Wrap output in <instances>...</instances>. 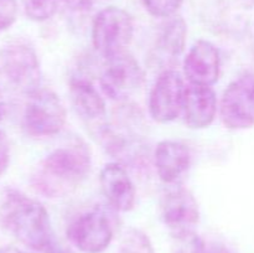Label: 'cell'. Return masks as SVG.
Here are the masks:
<instances>
[{"label": "cell", "mask_w": 254, "mask_h": 253, "mask_svg": "<svg viewBox=\"0 0 254 253\" xmlns=\"http://www.w3.org/2000/svg\"><path fill=\"white\" fill-rule=\"evenodd\" d=\"M161 220L174 233L195 231L200 221V208L195 196L184 188L169 190L160 202Z\"/></svg>", "instance_id": "30bf717a"}, {"label": "cell", "mask_w": 254, "mask_h": 253, "mask_svg": "<svg viewBox=\"0 0 254 253\" xmlns=\"http://www.w3.org/2000/svg\"><path fill=\"white\" fill-rule=\"evenodd\" d=\"M185 84L175 69H165L159 74L149 94V113L158 123H169L183 112Z\"/></svg>", "instance_id": "9c48e42d"}, {"label": "cell", "mask_w": 254, "mask_h": 253, "mask_svg": "<svg viewBox=\"0 0 254 253\" xmlns=\"http://www.w3.org/2000/svg\"><path fill=\"white\" fill-rule=\"evenodd\" d=\"M92 154L81 140L52 150L35 170L32 188L46 197H64L76 190L88 176Z\"/></svg>", "instance_id": "6da1fadb"}, {"label": "cell", "mask_w": 254, "mask_h": 253, "mask_svg": "<svg viewBox=\"0 0 254 253\" xmlns=\"http://www.w3.org/2000/svg\"><path fill=\"white\" fill-rule=\"evenodd\" d=\"M171 250L173 253H208V246L195 231H186L174 233Z\"/></svg>", "instance_id": "ac0fdd59"}, {"label": "cell", "mask_w": 254, "mask_h": 253, "mask_svg": "<svg viewBox=\"0 0 254 253\" xmlns=\"http://www.w3.org/2000/svg\"><path fill=\"white\" fill-rule=\"evenodd\" d=\"M24 10L34 21H46L57 11L59 0H22Z\"/></svg>", "instance_id": "d6986e66"}, {"label": "cell", "mask_w": 254, "mask_h": 253, "mask_svg": "<svg viewBox=\"0 0 254 253\" xmlns=\"http://www.w3.org/2000/svg\"><path fill=\"white\" fill-rule=\"evenodd\" d=\"M17 16L16 0H0V32L15 22Z\"/></svg>", "instance_id": "44dd1931"}, {"label": "cell", "mask_w": 254, "mask_h": 253, "mask_svg": "<svg viewBox=\"0 0 254 253\" xmlns=\"http://www.w3.org/2000/svg\"><path fill=\"white\" fill-rule=\"evenodd\" d=\"M190 148L179 140H163L154 151L156 173L163 183L168 185L178 184L188 173L191 165Z\"/></svg>", "instance_id": "4fadbf2b"}, {"label": "cell", "mask_w": 254, "mask_h": 253, "mask_svg": "<svg viewBox=\"0 0 254 253\" xmlns=\"http://www.w3.org/2000/svg\"><path fill=\"white\" fill-rule=\"evenodd\" d=\"M0 69L7 83L21 93H35L41 84V67L34 47L27 42L7 45L0 54Z\"/></svg>", "instance_id": "277c9868"}, {"label": "cell", "mask_w": 254, "mask_h": 253, "mask_svg": "<svg viewBox=\"0 0 254 253\" xmlns=\"http://www.w3.org/2000/svg\"><path fill=\"white\" fill-rule=\"evenodd\" d=\"M143 83V68L127 52L107 59L99 78V86L104 96L117 102L127 101L141 88Z\"/></svg>", "instance_id": "52a82bcc"}, {"label": "cell", "mask_w": 254, "mask_h": 253, "mask_svg": "<svg viewBox=\"0 0 254 253\" xmlns=\"http://www.w3.org/2000/svg\"><path fill=\"white\" fill-rule=\"evenodd\" d=\"M4 111H5V104H4V99H2L1 94H0V121H1L2 116H4Z\"/></svg>", "instance_id": "d4e9b609"}, {"label": "cell", "mask_w": 254, "mask_h": 253, "mask_svg": "<svg viewBox=\"0 0 254 253\" xmlns=\"http://www.w3.org/2000/svg\"><path fill=\"white\" fill-rule=\"evenodd\" d=\"M188 39V25L181 16L168 17L161 25L155 42L156 60L170 63L183 54Z\"/></svg>", "instance_id": "2e32d148"}, {"label": "cell", "mask_w": 254, "mask_h": 253, "mask_svg": "<svg viewBox=\"0 0 254 253\" xmlns=\"http://www.w3.org/2000/svg\"><path fill=\"white\" fill-rule=\"evenodd\" d=\"M117 253H155L150 238L138 228H129L123 233Z\"/></svg>", "instance_id": "e0dca14e"}, {"label": "cell", "mask_w": 254, "mask_h": 253, "mask_svg": "<svg viewBox=\"0 0 254 253\" xmlns=\"http://www.w3.org/2000/svg\"><path fill=\"white\" fill-rule=\"evenodd\" d=\"M10 160V145L7 141L6 135L0 131V176L4 174L9 165Z\"/></svg>", "instance_id": "7402d4cb"}, {"label": "cell", "mask_w": 254, "mask_h": 253, "mask_svg": "<svg viewBox=\"0 0 254 253\" xmlns=\"http://www.w3.org/2000/svg\"><path fill=\"white\" fill-rule=\"evenodd\" d=\"M1 220L20 243L35 252H45L56 242L46 208L20 191L11 190L5 195Z\"/></svg>", "instance_id": "7a4b0ae2"}, {"label": "cell", "mask_w": 254, "mask_h": 253, "mask_svg": "<svg viewBox=\"0 0 254 253\" xmlns=\"http://www.w3.org/2000/svg\"><path fill=\"white\" fill-rule=\"evenodd\" d=\"M220 69V52L207 40H198L184 60V73L190 84L213 86L218 81Z\"/></svg>", "instance_id": "8fae6325"}, {"label": "cell", "mask_w": 254, "mask_h": 253, "mask_svg": "<svg viewBox=\"0 0 254 253\" xmlns=\"http://www.w3.org/2000/svg\"><path fill=\"white\" fill-rule=\"evenodd\" d=\"M114 237V226L108 213L92 208L74 218L67 228V238L82 253H102Z\"/></svg>", "instance_id": "8992f818"}, {"label": "cell", "mask_w": 254, "mask_h": 253, "mask_svg": "<svg viewBox=\"0 0 254 253\" xmlns=\"http://www.w3.org/2000/svg\"><path fill=\"white\" fill-rule=\"evenodd\" d=\"M64 2L71 11L74 12H86L92 7V0H64Z\"/></svg>", "instance_id": "603a6c76"}, {"label": "cell", "mask_w": 254, "mask_h": 253, "mask_svg": "<svg viewBox=\"0 0 254 253\" xmlns=\"http://www.w3.org/2000/svg\"><path fill=\"white\" fill-rule=\"evenodd\" d=\"M217 113V97L210 86L189 84L185 89L183 114L185 124L191 129L210 126Z\"/></svg>", "instance_id": "5bb4252c"}, {"label": "cell", "mask_w": 254, "mask_h": 253, "mask_svg": "<svg viewBox=\"0 0 254 253\" xmlns=\"http://www.w3.org/2000/svg\"><path fill=\"white\" fill-rule=\"evenodd\" d=\"M141 2L150 15L168 19L178 12L184 0H141Z\"/></svg>", "instance_id": "ffe728a7"}, {"label": "cell", "mask_w": 254, "mask_h": 253, "mask_svg": "<svg viewBox=\"0 0 254 253\" xmlns=\"http://www.w3.org/2000/svg\"><path fill=\"white\" fill-rule=\"evenodd\" d=\"M102 192L112 208L119 212L133 210L136 201V190L126 168L119 163H108L99 175Z\"/></svg>", "instance_id": "7c38bea8"}, {"label": "cell", "mask_w": 254, "mask_h": 253, "mask_svg": "<svg viewBox=\"0 0 254 253\" xmlns=\"http://www.w3.org/2000/svg\"><path fill=\"white\" fill-rule=\"evenodd\" d=\"M0 253H26V252L14 247V246H4V247H0Z\"/></svg>", "instance_id": "cb8c5ba5"}, {"label": "cell", "mask_w": 254, "mask_h": 253, "mask_svg": "<svg viewBox=\"0 0 254 253\" xmlns=\"http://www.w3.org/2000/svg\"><path fill=\"white\" fill-rule=\"evenodd\" d=\"M133 19L121 7H106L93 19L92 44L97 54L106 59L126 52L133 39Z\"/></svg>", "instance_id": "3957f363"}, {"label": "cell", "mask_w": 254, "mask_h": 253, "mask_svg": "<svg viewBox=\"0 0 254 253\" xmlns=\"http://www.w3.org/2000/svg\"><path fill=\"white\" fill-rule=\"evenodd\" d=\"M71 102L76 113L84 121H98L106 114V103L91 79L76 76L69 83Z\"/></svg>", "instance_id": "9a60e30c"}, {"label": "cell", "mask_w": 254, "mask_h": 253, "mask_svg": "<svg viewBox=\"0 0 254 253\" xmlns=\"http://www.w3.org/2000/svg\"><path fill=\"white\" fill-rule=\"evenodd\" d=\"M25 130L37 138L60 133L66 123V108L55 92L41 89L30 94L22 117Z\"/></svg>", "instance_id": "5b68a950"}, {"label": "cell", "mask_w": 254, "mask_h": 253, "mask_svg": "<svg viewBox=\"0 0 254 253\" xmlns=\"http://www.w3.org/2000/svg\"><path fill=\"white\" fill-rule=\"evenodd\" d=\"M220 116L228 129L254 126V76L243 74L228 84L220 103Z\"/></svg>", "instance_id": "ba28073f"}]
</instances>
